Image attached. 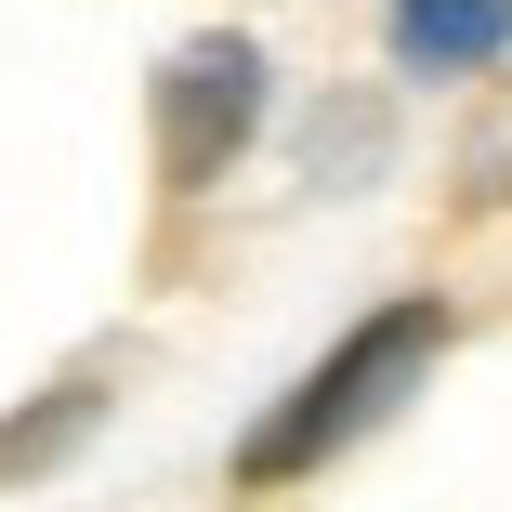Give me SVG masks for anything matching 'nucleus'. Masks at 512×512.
<instances>
[{
  "mask_svg": "<svg viewBox=\"0 0 512 512\" xmlns=\"http://www.w3.org/2000/svg\"><path fill=\"white\" fill-rule=\"evenodd\" d=\"M512 40V0H394V53L421 66V79H460Z\"/></svg>",
  "mask_w": 512,
  "mask_h": 512,
  "instance_id": "3",
  "label": "nucleus"
},
{
  "mask_svg": "<svg viewBox=\"0 0 512 512\" xmlns=\"http://www.w3.org/2000/svg\"><path fill=\"white\" fill-rule=\"evenodd\" d=\"M263 92H276L263 40H237V27L184 40V53L158 66V171H171V184H211V171L263 132Z\"/></svg>",
  "mask_w": 512,
  "mask_h": 512,
  "instance_id": "2",
  "label": "nucleus"
},
{
  "mask_svg": "<svg viewBox=\"0 0 512 512\" xmlns=\"http://www.w3.org/2000/svg\"><path fill=\"white\" fill-rule=\"evenodd\" d=\"M434 355H447V302H434V289H407V302H381V316H355V329H342V342L237 434V486H302V473H329L355 434H381L394 407L421 394Z\"/></svg>",
  "mask_w": 512,
  "mask_h": 512,
  "instance_id": "1",
  "label": "nucleus"
}]
</instances>
